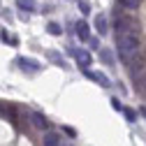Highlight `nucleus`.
<instances>
[{
	"instance_id": "obj_1",
	"label": "nucleus",
	"mask_w": 146,
	"mask_h": 146,
	"mask_svg": "<svg viewBox=\"0 0 146 146\" xmlns=\"http://www.w3.org/2000/svg\"><path fill=\"white\" fill-rule=\"evenodd\" d=\"M144 44H141V40L137 37V35H123V37H116V49H118V56H121V60L127 65L132 60V56L141 49Z\"/></svg>"
},
{
	"instance_id": "obj_2",
	"label": "nucleus",
	"mask_w": 146,
	"mask_h": 146,
	"mask_svg": "<svg viewBox=\"0 0 146 146\" xmlns=\"http://www.w3.org/2000/svg\"><path fill=\"white\" fill-rule=\"evenodd\" d=\"M139 33H141V26L135 16H130V14L116 16V37H123V35H137L139 37Z\"/></svg>"
},
{
	"instance_id": "obj_3",
	"label": "nucleus",
	"mask_w": 146,
	"mask_h": 146,
	"mask_svg": "<svg viewBox=\"0 0 146 146\" xmlns=\"http://www.w3.org/2000/svg\"><path fill=\"white\" fill-rule=\"evenodd\" d=\"M127 65H130V72H132V74H139V72L146 67V46H141L135 56H132V60L127 63Z\"/></svg>"
},
{
	"instance_id": "obj_4",
	"label": "nucleus",
	"mask_w": 146,
	"mask_h": 146,
	"mask_svg": "<svg viewBox=\"0 0 146 146\" xmlns=\"http://www.w3.org/2000/svg\"><path fill=\"white\" fill-rule=\"evenodd\" d=\"M70 53L74 56L77 65H79V67H81L84 72H86V70L90 67V60H93V58H90V53H88V51H84V49H79V51H77V49H70Z\"/></svg>"
},
{
	"instance_id": "obj_5",
	"label": "nucleus",
	"mask_w": 146,
	"mask_h": 146,
	"mask_svg": "<svg viewBox=\"0 0 146 146\" xmlns=\"http://www.w3.org/2000/svg\"><path fill=\"white\" fill-rule=\"evenodd\" d=\"M16 65H19L23 72H30V74L40 72V67H42L37 60H33V58H23V56H21V58H16Z\"/></svg>"
},
{
	"instance_id": "obj_6",
	"label": "nucleus",
	"mask_w": 146,
	"mask_h": 146,
	"mask_svg": "<svg viewBox=\"0 0 146 146\" xmlns=\"http://www.w3.org/2000/svg\"><path fill=\"white\" fill-rule=\"evenodd\" d=\"M86 77H88L90 81H95L98 86H102V88H109V86H111V81H109V77L104 74V72H93V70H86Z\"/></svg>"
},
{
	"instance_id": "obj_7",
	"label": "nucleus",
	"mask_w": 146,
	"mask_h": 146,
	"mask_svg": "<svg viewBox=\"0 0 146 146\" xmlns=\"http://www.w3.org/2000/svg\"><path fill=\"white\" fill-rule=\"evenodd\" d=\"M30 123H33V127H37V130H46L49 132V121H46V116L42 111H33L30 114Z\"/></svg>"
},
{
	"instance_id": "obj_8",
	"label": "nucleus",
	"mask_w": 146,
	"mask_h": 146,
	"mask_svg": "<svg viewBox=\"0 0 146 146\" xmlns=\"http://www.w3.org/2000/svg\"><path fill=\"white\" fill-rule=\"evenodd\" d=\"M74 33H77V37H79L81 42H88V40H90V28H88L86 21H77V23H74Z\"/></svg>"
},
{
	"instance_id": "obj_9",
	"label": "nucleus",
	"mask_w": 146,
	"mask_h": 146,
	"mask_svg": "<svg viewBox=\"0 0 146 146\" xmlns=\"http://www.w3.org/2000/svg\"><path fill=\"white\" fill-rule=\"evenodd\" d=\"M42 144H44V146H60V135L53 132V130H49V132H44Z\"/></svg>"
},
{
	"instance_id": "obj_10",
	"label": "nucleus",
	"mask_w": 146,
	"mask_h": 146,
	"mask_svg": "<svg viewBox=\"0 0 146 146\" xmlns=\"http://www.w3.org/2000/svg\"><path fill=\"white\" fill-rule=\"evenodd\" d=\"M98 53H100V58H102V63H104V65H111V67L116 65L111 49H107V46H100V49H98Z\"/></svg>"
},
{
	"instance_id": "obj_11",
	"label": "nucleus",
	"mask_w": 146,
	"mask_h": 146,
	"mask_svg": "<svg viewBox=\"0 0 146 146\" xmlns=\"http://www.w3.org/2000/svg\"><path fill=\"white\" fill-rule=\"evenodd\" d=\"M46 58L53 63V65H58V67H67V63H65V58L60 56L58 51H46Z\"/></svg>"
},
{
	"instance_id": "obj_12",
	"label": "nucleus",
	"mask_w": 146,
	"mask_h": 146,
	"mask_svg": "<svg viewBox=\"0 0 146 146\" xmlns=\"http://www.w3.org/2000/svg\"><path fill=\"white\" fill-rule=\"evenodd\" d=\"M95 28H98V35H107V16L104 14H98L95 16Z\"/></svg>"
},
{
	"instance_id": "obj_13",
	"label": "nucleus",
	"mask_w": 146,
	"mask_h": 146,
	"mask_svg": "<svg viewBox=\"0 0 146 146\" xmlns=\"http://www.w3.org/2000/svg\"><path fill=\"white\" fill-rule=\"evenodd\" d=\"M16 5L21 9H26V12H37V3L35 0H16Z\"/></svg>"
},
{
	"instance_id": "obj_14",
	"label": "nucleus",
	"mask_w": 146,
	"mask_h": 146,
	"mask_svg": "<svg viewBox=\"0 0 146 146\" xmlns=\"http://www.w3.org/2000/svg\"><path fill=\"white\" fill-rule=\"evenodd\" d=\"M118 5H121L123 9H137V7L141 5V0H118Z\"/></svg>"
},
{
	"instance_id": "obj_15",
	"label": "nucleus",
	"mask_w": 146,
	"mask_h": 146,
	"mask_svg": "<svg viewBox=\"0 0 146 146\" xmlns=\"http://www.w3.org/2000/svg\"><path fill=\"white\" fill-rule=\"evenodd\" d=\"M46 30H49V35H53V37H58V35H63V28H60L58 23H49V26H46Z\"/></svg>"
},
{
	"instance_id": "obj_16",
	"label": "nucleus",
	"mask_w": 146,
	"mask_h": 146,
	"mask_svg": "<svg viewBox=\"0 0 146 146\" xmlns=\"http://www.w3.org/2000/svg\"><path fill=\"white\" fill-rule=\"evenodd\" d=\"M123 114H125V121H130V123L137 121V111L135 109H123Z\"/></svg>"
},
{
	"instance_id": "obj_17",
	"label": "nucleus",
	"mask_w": 146,
	"mask_h": 146,
	"mask_svg": "<svg viewBox=\"0 0 146 146\" xmlns=\"http://www.w3.org/2000/svg\"><path fill=\"white\" fill-rule=\"evenodd\" d=\"M111 109H114V111H123V104H121V100L111 98Z\"/></svg>"
},
{
	"instance_id": "obj_18",
	"label": "nucleus",
	"mask_w": 146,
	"mask_h": 146,
	"mask_svg": "<svg viewBox=\"0 0 146 146\" xmlns=\"http://www.w3.org/2000/svg\"><path fill=\"white\" fill-rule=\"evenodd\" d=\"M63 132H65V135H70V137H77V132H74V127H67V125H65V127H63Z\"/></svg>"
},
{
	"instance_id": "obj_19",
	"label": "nucleus",
	"mask_w": 146,
	"mask_h": 146,
	"mask_svg": "<svg viewBox=\"0 0 146 146\" xmlns=\"http://www.w3.org/2000/svg\"><path fill=\"white\" fill-rule=\"evenodd\" d=\"M79 7H81V12H84V14H88V12H90V9H88V3H84V0H81V5H79Z\"/></svg>"
},
{
	"instance_id": "obj_20",
	"label": "nucleus",
	"mask_w": 146,
	"mask_h": 146,
	"mask_svg": "<svg viewBox=\"0 0 146 146\" xmlns=\"http://www.w3.org/2000/svg\"><path fill=\"white\" fill-rule=\"evenodd\" d=\"M88 42H90V46H93V49H98V46H100V42H98V40H93V37H90Z\"/></svg>"
},
{
	"instance_id": "obj_21",
	"label": "nucleus",
	"mask_w": 146,
	"mask_h": 146,
	"mask_svg": "<svg viewBox=\"0 0 146 146\" xmlns=\"http://www.w3.org/2000/svg\"><path fill=\"white\" fill-rule=\"evenodd\" d=\"M141 116H144V118H146V107H141Z\"/></svg>"
}]
</instances>
